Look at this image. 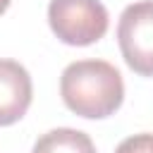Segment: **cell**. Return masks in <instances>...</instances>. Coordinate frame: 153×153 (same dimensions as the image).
<instances>
[{
  "instance_id": "8992f818",
  "label": "cell",
  "mask_w": 153,
  "mask_h": 153,
  "mask_svg": "<svg viewBox=\"0 0 153 153\" xmlns=\"http://www.w3.org/2000/svg\"><path fill=\"white\" fill-rule=\"evenodd\" d=\"M115 153H153V134H134L124 139Z\"/></svg>"
},
{
  "instance_id": "7a4b0ae2",
  "label": "cell",
  "mask_w": 153,
  "mask_h": 153,
  "mask_svg": "<svg viewBox=\"0 0 153 153\" xmlns=\"http://www.w3.org/2000/svg\"><path fill=\"white\" fill-rule=\"evenodd\" d=\"M48 24L67 45H91L108 31L110 17L100 0H50Z\"/></svg>"
},
{
  "instance_id": "5b68a950",
  "label": "cell",
  "mask_w": 153,
  "mask_h": 153,
  "mask_svg": "<svg viewBox=\"0 0 153 153\" xmlns=\"http://www.w3.org/2000/svg\"><path fill=\"white\" fill-rule=\"evenodd\" d=\"M31 153H96V146L88 134L69 127L50 129L45 131L36 143Z\"/></svg>"
},
{
  "instance_id": "52a82bcc",
  "label": "cell",
  "mask_w": 153,
  "mask_h": 153,
  "mask_svg": "<svg viewBox=\"0 0 153 153\" xmlns=\"http://www.w3.org/2000/svg\"><path fill=\"white\" fill-rule=\"evenodd\" d=\"M10 2H12V0H0V14H2V12L10 7Z\"/></svg>"
},
{
  "instance_id": "277c9868",
  "label": "cell",
  "mask_w": 153,
  "mask_h": 153,
  "mask_svg": "<svg viewBox=\"0 0 153 153\" xmlns=\"http://www.w3.org/2000/svg\"><path fill=\"white\" fill-rule=\"evenodd\" d=\"M33 86L24 65L17 60H0V127L19 122L31 105Z\"/></svg>"
},
{
  "instance_id": "6da1fadb",
  "label": "cell",
  "mask_w": 153,
  "mask_h": 153,
  "mask_svg": "<svg viewBox=\"0 0 153 153\" xmlns=\"http://www.w3.org/2000/svg\"><path fill=\"white\" fill-rule=\"evenodd\" d=\"M65 105L86 120L115 115L124 100V81L115 65L105 60H76L60 76Z\"/></svg>"
},
{
  "instance_id": "3957f363",
  "label": "cell",
  "mask_w": 153,
  "mask_h": 153,
  "mask_svg": "<svg viewBox=\"0 0 153 153\" xmlns=\"http://www.w3.org/2000/svg\"><path fill=\"white\" fill-rule=\"evenodd\" d=\"M117 43L131 72L153 76V0L124 7L117 24Z\"/></svg>"
}]
</instances>
